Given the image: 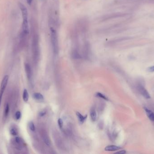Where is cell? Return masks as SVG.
Listing matches in <instances>:
<instances>
[{
    "label": "cell",
    "mask_w": 154,
    "mask_h": 154,
    "mask_svg": "<svg viewBox=\"0 0 154 154\" xmlns=\"http://www.w3.org/2000/svg\"><path fill=\"white\" fill-rule=\"evenodd\" d=\"M90 116H91V118L92 120L93 121V122H95L96 119V118H97L96 112L95 109L93 108L91 110Z\"/></svg>",
    "instance_id": "12"
},
{
    "label": "cell",
    "mask_w": 154,
    "mask_h": 154,
    "mask_svg": "<svg viewBox=\"0 0 154 154\" xmlns=\"http://www.w3.org/2000/svg\"><path fill=\"white\" fill-rule=\"evenodd\" d=\"M137 89L138 90L139 92L145 99H151V96L149 94L148 92L147 91V90L144 86H142L141 85H139L137 86Z\"/></svg>",
    "instance_id": "5"
},
{
    "label": "cell",
    "mask_w": 154,
    "mask_h": 154,
    "mask_svg": "<svg viewBox=\"0 0 154 154\" xmlns=\"http://www.w3.org/2000/svg\"><path fill=\"white\" fill-rule=\"evenodd\" d=\"M33 97L35 99L39 101H41L44 99L43 96L39 93H34L33 95Z\"/></svg>",
    "instance_id": "13"
},
{
    "label": "cell",
    "mask_w": 154,
    "mask_h": 154,
    "mask_svg": "<svg viewBox=\"0 0 154 154\" xmlns=\"http://www.w3.org/2000/svg\"><path fill=\"white\" fill-rule=\"evenodd\" d=\"M23 98L24 101L27 102L28 101V98H29V95H28V90L26 89H24V90H23Z\"/></svg>",
    "instance_id": "14"
},
{
    "label": "cell",
    "mask_w": 154,
    "mask_h": 154,
    "mask_svg": "<svg viewBox=\"0 0 154 154\" xmlns=\"http://www.w3.org/2000/svg\"><path fill=\"white\" fill-rule=\"evenodd\" d=\"M21 116V113L20 112L17 111L16 112V114H15V117L17 120L19 119L20 118Z\"/></svg>",
    "instance_id": "19"
},
{
    "label": "cell",
    "mask_w": 154,
    "mask_h": 154,
    "mask_svg": "<svg viewBox=\"0 0 154 154\" xmlns=\"http://www.w3.org/2000/svg\"><path fill=\"white\" fill-rule=\"evenodd\" d=\"M45 113H46V112H41L40 113V116H43L45 114Z\"/></svg>",
    "instance_id": "25"
},
{
    "label": "cell",
    "mask_w": 154,
    "mask_h": 154,
    "mask_svg": "<svg viewBox=\"0 0 154 154\" xmlns=\"http://www.w3.org/2000/svg\"><path fill=\"white\" fill-rule=\"evenodd\" d=\"M9 112V106L8 104L5 105V117H7Z\"/></svg>",
    "instance_id": "17"
},
{
    "label": "cell",
    "mask_w": 154,
    "mask_h": 154,
    "mask_svg": "<svg viewBox=\"0 0 154 154\" xmlns=\"http://www.w3.org/2000/svg\"><path fill=\"white\" fill-rule=\"evenodd\" d=\"M15 142L16 145H17L16 147L18 149H21V147L23 146V140L19 137H16L15 138Z\"/></svg>",
    "instance_id": "9"
},
{
    "label": "cell",
    "mask_w": 154,
    "mask_h": 154,
    "mask_svg": "<svg viewBox=\"0 0 154 154\" xmlns=\"http://www.w3.org/2000/svg\"><path fill=\"white\" fill-rule=\"evenodd\" d=\"M32 48L34 58L35 61L38 60L39 56V48L38 36L37 35L34 36L32 42Z\"/></svg>",
    "instance_id": "3"
},
{
    "label": "cell",
    "mask_w": 154,
    "mask_h": 154,
    "mask_svg": "<svg viewBox=\"0 0 154 154\" xmlns=\"http://www.w3.org/2000/svg\"><path fill=\"white\" fill-rule=\"evenodd\" d=\"M147 71L149 72H154V66H150L147 69Z\"/></svg>",
    "instance_id": "22"
},
{
    "label": "cell",
    "mask_w": 154,
    "mask_h": 154,
    "mask_svg": "<svg viewBox=\"0 0 154 154\" xmlns=\"http://www.w3.org/2000/svg\"><path fill=\"white\" fill-rule=\"evenodd\" d=\"M29 128H30V129L31 130L32 132H34L35 130V126L34 124V123L33 122H30L29 123Z\"/></svg>",
    "instance_id": "16"
},
{
    "label": "cell",
    "mask_w": 154,
    "mask_h": 154,
    "mask_svg": "<svg viewBox=\"0 0 154 154\" xmlns=\"http://www.w3.org/2000/svg\"><path fill=\"white\" fill-rule=\"evenodd\" d=\"M126 152L124 150H122V151H120L119 152H117L116 153V154H124L126 153Z\"/></svg>",
    "instance_id": "23"
},
{
    "label": "cell",
    "mask_w": 154,
    "mask_h": 154,
    "mask_svg": "<svg viewBox=\"0 0 154 154\" xmlns=\"http://www.w3.org/2000/svg\"><path fill=\"white\" fill-rule=\"evenodd\" d=\"M8 80H9V76L8 75H6L4 77L1 82V83L0 89V107L1 105L3 94H4L5 88L7 86V85L8 83Z\"/></svg>",
    "instance_id": "4"
},
{
    "label": "cell",
    "mask_w": 154,
    "mask_h": 154,
    "mask_svg": "<svg viewBox=\"0 0 154 154\" xmlns=\"http://www.w3.org/2000/svg\"><path fill=\"white\" fill-rule=\"evenodd\" d=\"M42 139L44 143L46 144V146H51V141L49 138V136L46 133L44 132L42 134Z\"/></svg>",
    "instance_id": "10"
},
{
    "label": "cell",
    "mask_w": 154,
    "mask_h": 154,
    "mask_svg": "<svg viewBox=\"0 0 154 154\" xmlns=\"http://www.w3.org/2000/svg\"><path fill=\"white\" fill-rule=\"evenodd\" d=\"M25 71L27 77L29 80H30L32 78V70H31V66L28 63H26L25 65Z\"/></svg>",
    "instance_id": "7"
},
{
    "label": "cell",
    "mask_w": 154,
    "mask_h": 154,
    "mask_svg": "<svg viewBox=\"0 0 154 154\" xmlns=\"http://www.w3.org/2000/svg\"><path fill=\"white\" fill-rule=\"evenodd\" d=\"M33 0H27V3L29 5H30L31 4H32V3L33 2Z\"/></svg>",
    "instance_id": "24"
},
{
    "label": "cell",
    "mask_w": 154,
    "mask_h": 154,
    "mask_svg": "<svg viewBox=\"0 0 154 154\" xmlns=\"http://www.w3.org/2000/svg\"><path fill=\"white\" fill-rule=\"evenodd\" d=\"M76 115H77V117L78 118L80 123L81 124H82L84 122V121L86 119L87 117V115H86L85 116H84L82 115L80 112H76Z\"/></svg>",
    "instance_id": "11"
},
{
    "label": "cell",
    "mask_w": 154,
    "mask_h": 154,
    "mask_svg": "<svg viewBox=\"0 0 154 154\" xmlns=\"http://www.w3.org/2000/svg\"><path fill=\"white\" fill-rule=\"evenodd\" d=\"M144 109L149 119L152 122H154V112L146 107H144Z\"/></svg>",
    "instance_id": "6"
},
{
    "label": "cell",
    "mask_w": 154,
    "mask_h": 154,
    "mask_svg": "<svg viewBox=\"0 0 154 154\" xmlns=\"http://www.w3.org/2000/svg\"><path fill=\"white\" fill-rule=\"evenodd\" d=\"M73 58H76V59H78V58H81V56H80L79 54L78 53V52H75L73 53Z\"/></svg>",
    "instance_id": "21"
},
{
    "label": "cell",
    "mask_w": 154,
    "mask_h": 154,
    "mask_svg": "<svg viewBox=\"0 0 154 154\" xmlns=\"http://www.w3.org/2000/svg\"><path fill=\"white\" fill-rule=\"evenodd\" d=\"M19 7L21 11V13L23 17V23H22V29L27 30L29 29L28 22V12L27 9L25 5L21 3H19Z\"/></svg>",
    "instance_id": "2"
},
{
    "label": "cell",
    "mask_w": 154,
    "mask_h": 154,
    "mask_svg": "<svg viewBox=\"0 0 154 154\" xmlns=\"http://www.w3.org/2000/svg\"><path fill=\"white\" fill-rule=\"evenodd\" d=\"M121 149L119 146H116L115 145H110L106 146L105 148V150L107 152H114L116 151Z\"/></svg>",
    "instance_id": "8"
},
{
    "label": "cell",
    "mask_w": 154,
    "mask_h": 154,
    "mask_svg": "<svg viewBox=\"0 0 154 154\" xmlns=\"http://www.w3.org/2000/svg\"><path fill=\"white\" fill-rule=\"evenodd\" d=\"M58 125L59 126V128L60 129H62L63 128V121L62 120L61 118H59L58 119Z\"/></svg>",
    "instance_id": "20"
},
{
    "label": "cell",
    "mask_w": 154,
    "mask_h": 154,
    "mask_svg": "<svg viewBox=\"0 0 154 154\" xmlns=\"http://www.w3.org/2000/svg\"><path fill=\"white\" fill-rule=\"evenodd\" d=\"M10 133L13 136H16L18 134V132L15 128H12L10 130Z\"/></svg>",
    "instance_id": "18"
},
{
    "label": "cell",
    "mask_w": 154,
    "mask_h": 154,
    "mask_svg": "<svg viewBox=\"0 0 154 154\" xmlns=\"http://www.w3.org/2000/svg\"><path fill=\"white\" fill-rule=\"evenodd\" d=\"M50 33L51 45L53 52L55 54H57L59 52V43L57 31L53 28L51 27L50 29Z\"/></svg>",
    "instance_id": "1"
},
{
    "label": "cell",
    "mask_w": 154,
    "mask_h": 154,
    "mask_svg": "<svg viewBox=\"0 0 154 154\" xmlns=\"http://www.w3.org/2000/svg\"><path fill=\"white\" fill-rule=\"evenodd\" d=\"M96 97H97L100 98L104 99V100H107V101H108V100H109L108 98H107V97L105 96V95H104V94H101L100 92H97V93H96Z\"/></svg>",
    "instance_id": "15"
}]
</instances>
